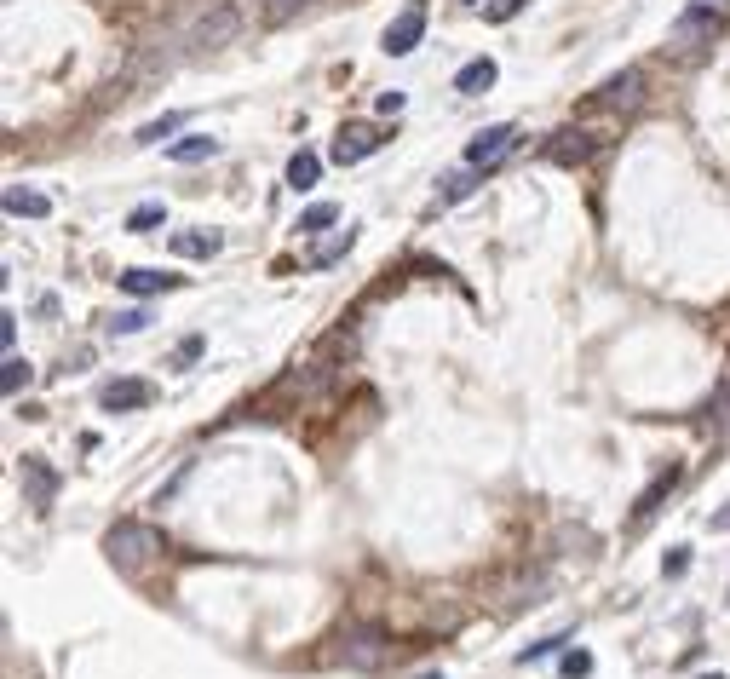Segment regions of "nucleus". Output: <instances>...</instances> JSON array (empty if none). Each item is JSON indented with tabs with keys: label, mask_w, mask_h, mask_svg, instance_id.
Returning <instances> with one entry per match:
<instances>
[{
	"label": "nucleus",
	"mask_w": 730,
	"mask_h": 679,
	"mask_svg": "<svg viewBox=\"0 0 730 679\" xmlns=\"http://www.w3.org/2000/svg\"><path fill=\"white\" fill-rule=\"evenodd\" d=\"M524 6H529V0H489V12H483V18H489V24H512Z\"/></svg>",
	"instance_id": "393cba45"
},
{
	"label": "nucleus",
	"mask_w": 730,
	"mask_h": 679,
	"mask_svg": "<svg viewBox=\"0 0 730 679\" xmlns=\"http://www.w3.org/2000/svg\"><path fill=\"white\" fill-rule=\"evenodd\" d=\"M29 380H35V369H29V357H6V375H0V386H6V398H18L23 386H29Z\"/></svg>",
	"instance_id": "412c9836"
},
{
	"label": "nucleus",
	"mask_w": 730,
	"mask_h": 679,
	"mask_svg": "<svg viewBox=\"0 0 730 679\" xmlns=\"http://www.w3.org/2000/svg\"><path fill=\"white\" fill-rule=\"evenodd\" d=\"M702 6H713V0H702Z\"/></svg>",
	"instance_id": "4c0bfd02"
},
{
	"label": "nucleus",
	"mask_w": 730,
	"mask_h": 679,
	"mask_svg": "<svg viewBox=\"0 0 730 679\" xmlns=\"http://www.w3.org/2000/svg\"><path fill=\"white\" fill-rule=\"evenodd\" d=\"M380 144H386V139H380V127L351 121V127H340V139H334V162H340V167H357V162H368Z\"/></svg>",
	"instance_id": "423d86ee"
},
{
	"label": "nucleus",
	"mask_w": 730,
	"mask_h": 679,
	"mask_svg": "<svg viewBox=\"0 0 730 679\" xmlns=\"http://www.w3.org/2000/svg\"><path fill=\"white\" fill-rule=\"evenodd\" d=\"M495 58H472V64H460V75H455V93H489V87H495Z\"/></svg>",
	"instance_id": "f8f14e48"
},
{
	"label": "nucleus",
	"mask_w": 730,
	"mask_h": 679,
	"mask_svg": "<svg viewBox=\"0 0 730 679\" xmlns=\"http://www.w3.org/2000/svg\"><path fill=\"white\" fill-rule=\"evenodd\" d=\"M184 127V116H161V121H150V127H138V144H161L167 133H179Z\"/></svg>",
	"instance_id": "b1692460"
},
{
	"label": "nucleus",
	"mask_w": 730,
	"mask_h": 679,
	"mask_svg": "<svg viewBox=\"0 0 730 679\" xmlns=\"http://www.w3.org/2000/svg\"><path fill=\"white\" fill-rule=\"evenodd\" d=\"M420 41H426V0H409V6H403V12L386 24L380 47H386V58H409Z\"/></svg>",
	"instance_id": "20e7f679"
},
{
	"label": "nucleus",
	"mask_w": 730,
	"mask_h": 679,
	"mask_svg": "<svg viewBox=\"0 0 730 679\" xmlns=\"http://www.w3.org/2000/svg\"><path fill=\"white\" fill-rule=\"evenodd\" d=\"M0 340H6V357H12V346H18V317H12V311L0 317Z\"/></svg>",
	"instance_id": "473e14b6"
},
{
	"label": "nucleus",
	"mask_w": 730,
	"mask_h": 679,
	"mask_svg": "<svg viewBox=\"0 0 730 679\" xmlns=\"http://www.w3.org/2000/svg\"><path fill=\"white\" fill-rule=\"evenodd\" d=\"M708 415H719V426L730 421V375H725V386H719V398L708 403Z\"/></svg>",
	"instance_id": "c756f323"
},
{
	"label": "nucleus",
	"mask_w": 730,
	"mask_h": 679,
	"mask_svg": "<svg viewBox=\"0 0 730 679\" xmlns=\"http://www.w3.org/2000/svg\"><path fill=\"white\" fill-rule=\"evenodd\" d=\"M104 559L121 576H138L150 559H161V530H150V524H115L110 536H104Z\"/></svg>",
	"instance_id": "f257e3e1"
},
{
	"label": "nucleus",
	"mask_w": 730,
	"mask_h": 679,
	"mask_svg": "<svg viewBox=\"0 0 730 679\" xmlns=\"http://www.w3.org/2000/svg\"><path fill=\"white\" fill-rule=\"evenodd\" d=\"M334 219H340V208H334V202H311V208L299 213V236H317V231H328Z\"/></svg>",
	"instance_id": "aec40b11"
},
{
	"label": "nucleus",
	"mask_w": 730,
	"mask_h": 679,
	"mask_svg": "<svg viewBox=\"0 0 730 679\" xmlns=\"http://www.w3.org/2000/svg\"><path fill=\"white\" fill-rule=\"evenodd\" d=\"M144 323H150V311H115V317H110V334H138Z\"/></svg>",
	"instance_id": "a878e982"
},
{
	"label": "nucleus",
	"mask_w": 730,
	"mask_h": 679,
	"mask_svg": "<svg viewBox=\"0 0 730 679\" xmlns=\"http://www.w3.org/2000/svg\"><path fill=\"white\" fill-rule=\"evenodd\" d=\"M679 478H685V472H679V467H667V472H656V478H650V490L639 495V507H633V518H639V524H644V518L656 513V507H662L667 495H673V484H679Z\"/></svg>",
	"instance_id": "ddd939ff"
},
{
	"label": "nucleus",
	"mask_w": 730,
	"mask_h": 679,
	"mask_svg": "<svg viewBox=\"0 0 730 679\" xmlns=\"http://www.w3.org/2000/svg\"><path fill=\"white\" fill-rule=\"evenodd\" d=\"M242 29V18H236V6H225V0H207L202 12L184 24V47L190 52H207V47H225L230 35Z\"/></svg>",
	"instance_id": "f03ea898"
},
{
	"label": "nucleus",
	"mask_w": 730,
	"mask_h": 679,
	"mask_svg": "<svg viewBox=\"0 0 730 679\" xmlns=\"http://www.w3.org/2000/svg\"><path fill=\"white\" fill-rule=\"evenodd\" d=\"M156 225H167V208H161V202H138V208L127 213V231H156Z\"/></svg>",
	"instance_id": "4be33fe9"
},
{
	"label": "nucleus",
	"mask_w": 730,
	"mask_h": 679,
	"mask_svg": "<svg viewBox=\"0 0 730 679\" xmlns=\"http://www.w3.org/2000/svg\"><path fill=\"white\" fill-rule=\"evenodd\" d=\"M380 110H386V116H397V110H403V93H397V87H391V93H380Z\"/></svg>",
	"instance_id": "72a5a7b5"
},
{
	"label": "nucleus",
	"mask_w": 730,
	"mask_h": 679,
	"mask_svg": "<svg viewBox=\"0 0 730 679\" xmlns=\"http://www.w3.org/2000/svg\"><path fill=\"white\" fill-rule=\"evenodd\" d=\"M98 403H104L110 415H133V409H150V403H156V386H150V380H110V386L98 392Z\"/></svg>",
	"instance_id": "0eeeda50"
},
{
	"label": "nucleus",
	"mask_w": 730,
	"mask_h": 679,
	"mask_svg": "<svg viewBox=\"0 0 730 679\" xmlns=\"http://www.w3.org/2000/svg\"><path fill=\"white\" fill-rule=\"evenodd\" d=\"M6 213H12V219H46V213H52V202H46L41 190L12 185V190H6Z\"/></svg>",
	"instance_id": "f3484780"
},
{
	"label": "nucleus",
	"mask_w": 730,
	"mask_h": 679,
	"mask_svg": "<svg viewBox=\"0 0 730 679\" xmlns=\"http://www.w3.org/2000/svg\"><path fill=\"white\" fill-rule=\"evenodd\" d=\"M708 524H713V530H719V536H725V530H730V501H725V507H719V513H713V518H708Z\"/></svg>",
	"instance_id": "f704fd0d"
},
{
	"label": "nucleus",
	"mask_w": 730,
	"mask_h": 679,
	"mask_svg": "<svg viewBox=\"0 0 730 679\" xmlns=\"http://www.w3.org/2000/svg\"><path fill=\"white\" fill-rule=\"evenodd\" d=\"M351 242H357V231H351V225H345L340 236H328V242H317V248H311V259H305V265H311V271H328V265H340V259L351 254Z\"/></svg>",
	"instance_id": "dca6fc26"
},
{
	"label": "nucleus",
	"mask_w": 730,
	"mask_h": 679,
	"mask_svg": "<svg viewBox=\"0 0 730 679\" xmlns=\"http://www.w3.org/2000/svg\"><path fill=\"white\" fill-rule=\"evenodd\" d=\"M23 495H29V507L46 513L52 507V495H58V472L46 467L41 455H23Z\"/></svg>",
	"instance_id": "1a4fd4ad"
},
{
	"label": "nucleus",
	"mask_w": 730,
	"mask_h": 679,
	"mask_svg": "<svg viewBox=\"0 0 730 679\" xmlns=\"http://www.w3.org/2000/svg\"><path fill=\"white\" fill-rule=\"evenodd\" d=\"M317 173H322V156H317V150H299L294 162H288V185L311 190V185H317Z\"/></svg>",
	"instance_id": "6ab92c4d"
},
{
	"label": "nucleus",
	"mask_w": 730,
	"mask_h": 679,
	"mask_svg": "<svg viewBox=\"0 0 730 679\" xmlns=\"http://www.w3.org/2000/svg\"><path fill=\"white\" fill-rule=\"evenodd\" d=\"M472 190H478V167L449 173V179H443V202H460V196H472Z\"/></svg>",
	"instance_id": "5701e85b"
},
{
	"label": "nucleus",
	"mask_w": 730,
	"mask_h": 679,
	"mask_svg": "<svg viewBox=\"0 0 730 679\" xmlns=\"http://www.w3.org/2000/svg\"><path fill=\"white\" fill-rule=\"evenodd\" d=\"M685 570H690V547H673V553L662 559V576H667V582H679Z\"/></svg>",
	"instance_id": "bb28decb"
},
{
	"label": "nucleus",
	"mask_w": 730,
	"mask_h": 679,
	"mask_svg": "<svg viewBox=\"0 0 730 679\" xmlns=\"http://www.w3.org/2000/svg\"><path fill=\"white\" fill-rule=\"evenodd\" d=\"M644 98V70H621V75H610L604 87H598V110H633Z\"/></svg>",
	"instance_id": "6e6552de"
},
{
	"label": "nucleus",
	"mask_w": 730,
	"mask_h": 679,
	"mask_svg": "<svg viewBox=\"0 0 730 679\" xmlns=\"http://www.w3.org/2000/svg\"><path fill=\"white\" fill-rule=\"evenodd\" d=\"M167 156L173 162H207V156H219V139H207V133H190V139H179V144H167Z\"/></svg>",
	"instance_id": "a211bd4d"
},
{
	"label": "nucleus",
	"mask_w": 730,
	"mask_h": 679,
	"mask_svg": "<svg viewBox=\"0 0 730 679\" xmlns=\"http://www.w3.org/2000/svg\"><path fill=\"white\" fill-rule=\"evenodd\" d=\"M460 6H478V0H460Z\"/></svg>",
	"instance_id": "c9c22d12"
},
{
	"label": "nucleus",
	"mask_w": 730,
	"mask_h": 679,
	"mask_svg": "<svg viewBox=\"0 0 730 679\" xmlns=\"http://www.w3.org/2000/svg\"><path fill=\"white\" fill-rule=\"evenodd\" d=\"M299 6H305V0H271V6H265V18H271V24H282V18H294Z\"/></svg>",
	"instance_id": "c85d7f7f"
},
{
	"label": "nucleus",
	"mask_w": 730,
	"mask_h": 679,
	"mask_svg": "<svg viewBox=\"0 0 730 679\" xmlns=\"http://www.w3.org/2000/svg\"><path fill=\"white\" fill-rule=\"evenodd\" d=\"M558 645H564V639H541V645H529V651L518 656V662H541V656H552Z\"/></svg>",
	"instance_id": "2f4dec72"
},
{
	"label": "nucleus",
	"mask_w": 730,
	"mask_h": 679,
	"mask_svg": "<svg viewBox=\"0 0 730 679\" xmlns=\"http://www.w3.org/2000/svg\"><path fill=\"white\" fill-rule=\"evenodd\" d=\"M587 668H593V656H587V651H570V656H564V674H570V679H581Z\"/></svg>",
	"instance_id": "7c9ffc66"
},
{
	"label": "nucleus",
	"mask_w": 730,
	"mask_h": 679,
	"mask_svg": "<svg viewBox=\"0 0 730 679\" xmlns=\"http://www.w3.org/2000/svg\"><path fill=\"white\" fill-rule=\"evenodd\" d=\"M547 156H552L558 167H581L587 156H593V133H552Z\"/></svg>",
	"instance_id": "9b49d317"
},
{
	"label": "nucleus",
	"mask_w": 730,
	"mask_h": 679,
	"mask_svg": "<svg viewBox=\"0 0 730 679\" xmlns=\"http://www.w3.org/2000/svg\"><path fill=\"white\" fill-rule=\"evenodd\" d=\"M512 150H518V127H512V121H495V127H483L478 139L466 144V167H483V173H489V167L501 162V156H512Z\"/></svg>",
	"instance_id": "39448f33"
},
{
	"label": "nucleus",
	"mask_w": 730,
	"mask_h": 679,
	"mask_svg": "<svg viewBox=\"0 0 730 679\" xmlns=\"http://www.w3.org/2000/svg\"><path fill=\"white\" fill-rule=\"evenodd\" d=\"M426 679H443V674H426Z\"/></svg>",
	"instance_id": "e433bc0d"
},
{
	"label": "nucleus",
	"mask_w": 730,
	"mask_h": 679,
	"mask_svg": "<svg viewBox=\"0 0 730 679\" xmlns=\"http://www.w3.org/2000/svg\"><path fill=\"white\" fill-rule=\"evenodd\" d=\"M202 352H207V340H202V334H184V340H179V352H173V363H196Z\"/></svg>",
	"instance_id": "cd10ccee"
},
{
	"label": "nucleus",
	"mask_w": 730,
	"mask_h": 679,
	"mask_svg": "<svg viewBox=\"0 0 730 679\" xmlns=\"http://www.w3.org/2000/svg\"><path fill=\"white\" fill-rule=\"evenodd\" d=\"M219 248H225L219 231H179L173 236V254L179 259H207V254H219Z\"/></svg>",
	"instance_id": "4468645a"
},
{
	"label": "nucleus",
	"mask_w": 730,
	"mask_h": 679,
	"mask_svg": "<svg viewBox=\"0 0 730 679\" xmlns=\"http://www.w3.org/2000/svg\"><path fill=\"white\" fill-rule=\"evenodd\" d=\"M334 662H345V668H380L386 662V633L380 628H345L340 639H334Z\"/></svg>",
	"instance_id": "7ed1b4c3"
},
{
	"label": "nucleus",
	"mask_w": 730,
	"mask_h": 679,
	"mask_svg": "<svg viewBox=\"0 0 730 679\" xmlns=\"http://www.w3.org/2000/svg\"><path fill=\"white\" fill-rule=\"evenodd\" d=\"M184 277H173V271H150V265H133V271H121V288L127 294H138V300H150V294H167V288H179Z\"/></svg>",
	"instance_id": "9d476101"
},
{
	"label": "nucleus",
	"mask_w": 730,
	"mask_h": 679,
	"mask_svg": "<svg viewBox=\"0 0 730 679\" xmlns=\"http://www.w3.org/2000/svg\"><path fill=\"white\" fill-rule=\"evenodd\" d=\"M713 29H719V12H713V6H690L685 18L673 24V41H702Z\"/></svg>",
	"instance_id": "2eb2a0df"
}]
</instances>
